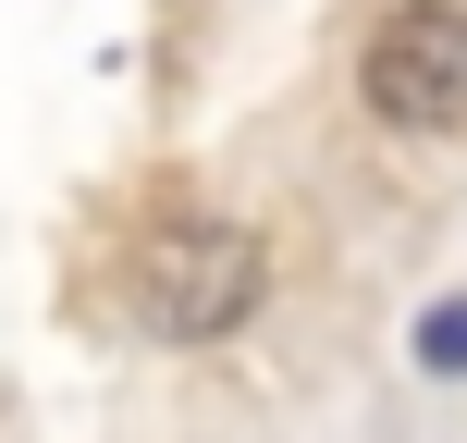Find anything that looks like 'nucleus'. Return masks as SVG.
Returning <instances> with one entry per match:
<instances>
[{
    "label": "nucleus",
    "mask_w": 467,
    "mask_h": 443,
    "mask_svg": "<svg viewBox=\"0 0 467 443\" xmlns=\"http://www.w3.org/2000/svg\"><path fill=\"white\" fill-rule=\"evenodd\" d=\"M406 357H419L431 382H467V296H443V308H419V321H406Z\"/></svg>",
    "instance_id": "7ed1b4c3"
},
{
    "label": "nucleus",
    "mask_w": 467,
    "mask_h": 443,
    "mask_svg": "<svg viewBox=\"0 0 467 443\" xmlns=\"http://www.w3.org/2000/svg\"><path fill=\"white\" fill-rule=\"evenodd\" d=\"M357 99L381 136H455L467 123V0H394L357 49Z\"/></svg>",
    "instance_id": "f03ea898"
},
{
    "label": "nucleus",
    "mask_w": 467,
    "mask_h": 443,
    "mask_svg": "<svg viewBox=\"0 0 467 443\" xmlns=\"http://www.w3.org/2000/svg\"><path fill=\"white\" fill-rule=\"evenodd\" d=\"M123 296H136V321L161 332V345H222V332H246L258 296H271V247H258L246 222H222V210H161L136 234Z\"/></svg>",
    "instance_id": "f257e3e1"
}]
</instances>
